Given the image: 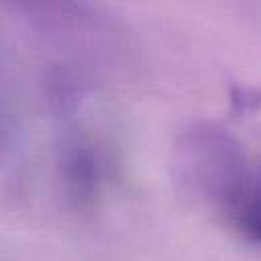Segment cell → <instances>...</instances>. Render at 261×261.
<instances>
[{"mask_svg": "<svg viewBox=\"0 0 261 261\" xmlns=\"http://www.w3.org/2000/svg\"><path fill=\"white\" fill-rule=\"evenodd\" d=\"M177 192L249 243L259 241V173L245 145L214 122H194L171 147Z\"/></svg>", "mask_w": 261, "mask_h": 261, "instance_id": "obj_1", "label": "cell"}, {"mask_svg": "<svg viewBox=\"0 0 261 261\" xmlns=\"http://www.w3.org/2000/svg\"><path fill=\"white\" fill-rule=\"evenodd\" d=\"M63 181L67 194L77 202H92L100 184V161L90 145L84 141H71L63 153Z\"/></svg>", "mask_w": 261, "mask_h": 261, "instance_id": "obj_2", "label": "cell"}]
</instances>
